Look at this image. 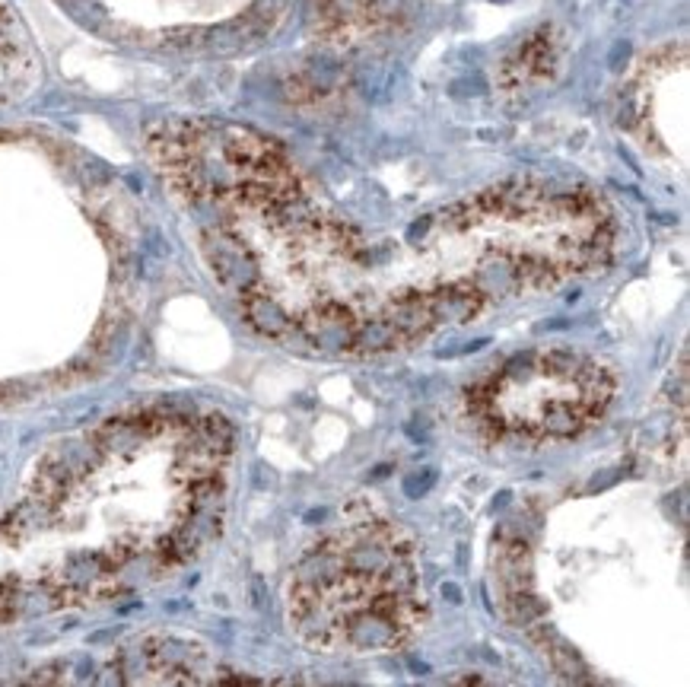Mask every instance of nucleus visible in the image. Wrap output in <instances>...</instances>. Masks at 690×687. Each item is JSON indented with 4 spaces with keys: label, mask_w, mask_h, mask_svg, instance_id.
Returning <instances> with one entry per match:
<instances>
[{
    "label": "nucleus",
    "mask_w": 690,
    "mask_h": 687,
    "mask_svg": "<svg viewBox=\"0 0 690 687\" xmlns=\"http://www.w3.org/2000/svg\"><path fill=\"white\" fill-rule=\"evenodd\" d=\"M617 379L598 356L570 347H534L509 356L468 395L478 427L496 439L560 443L608 414Z\"/></svg>",
    "instance_id": "20e7f679"
},
{
    "label": "nucleus",
    "mask_w": 690,
    "mask_h": 687,
    "mask_svg": "<svg viewBox=\"0 0 690 687\" xmlns=\"http://www.w3.org/2000/svg\"><path fill=\"white\" fill-rule=\"evenodd\" d=\"M233 430L147 407L55 443L0 515V621L89 608L175 573L217 535Z\"/></svg>",
    "instance_id": "f03ea898"
},
{
    "label": "nucleus",
    "mask_w": 690,
    "mask_h": 687,
    "mask_svg": "<svg viewBox=\"0 0 690 687\" xmlns=\"http://www.w3.org/2000/svg\"><path fill=\"white\" fill-rule=\"evenodd\" d=\"M181 201L248 328L322 356L408 350L496 302L608 264L617 220L601 194L509 178L379 242L315 204L267 137L213 159Z\"/></svg>",
    "instance_id": "f257e3e1"
},
{
    "label": "nucleus",
    "mask_w": 690,
    "mask_h": 687,
    "mask_svg": "<svg viewBox=\"0 0 690 687\" xmlns=\"http://www.w3.org/2000/svg\"><path fill=\"white\" fill-rule=\"evenodd\" d=\"M29 45L16 13L0 0V99H7L26 77H29Z\"/></svg>",
    "instance_id": "423d86ee"
},
{
    "label": "nucleus",
    "mask_w": 690,
    "mask_h": 687,
    "mask_svg": "<svg viewBox=\"0 0 690 687\" xmlns=\"http://www.w3.org/2000/svg\"><path fill=\"white\" fill-rule=\"evenodd\" d=\"M408 3L410 0H315V13L322 16V29L338 42H356L398 19Z\"/></svg>",
    "instance_id": "39448f33"
},
{
    "label": "nucleus",
    "mask_w": 690,
    "mask_h": 687,
    "mask_svg": "<svg viewBox=\"0 0 690 687\" xmlns=\"http://www.w3.org/2000/svg\"><path fill=\"white\" fill-rule=\"evenodd\" d=\"M287 617L315 652L379 656L426 624L420 557L410 535L379 513L350 515L296 560Z\"/></svg>",
    "instance_id": "7ed1b4c3"
}]
</instances>
